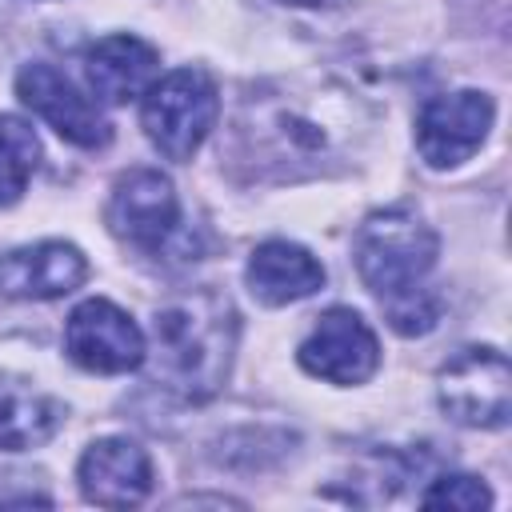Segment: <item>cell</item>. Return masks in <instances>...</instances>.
Instances as JSON below:
<instances>
[{
    "label": "cell",
    "instance_id": "12",
    "mask_svg": "<svg viewBox=\"0 0 512 512\" xmlns=\"http://www.w3.org/2000/svg\"><path fill=\"white\" fill-rule=\"evenodd\" d=\"M88 276V260L76 244L40 240L28 248H12L0 256V296L12 300H52L80 288Z\"/></svg>",
    "mask_w": 512,
    "mask_h": 512
},
{
    "label": "cell",
    "instance_id": "8",
    "mask_svg": "<svg viewBox=\"0 0 512 512\" xmlns=\"http://www.w3.org/2000/svg\"><path fill=\"white\" fill-rule=\"evenodd\" d=\"M492 96L476 88L432 96L416 116V148L428 168H456L464 164L492 128Z\"/></svg>",
    "mask_w": 512,
    "mask_h": 512
},
{
    "label": "cell",
    "instance_id": "18",
    "mask_svg": "<svg viewBox=\"0 0 512 512\" xmlns=\"http://www.w3.org/2000/svg\"><path fill=\"white\" fill-rule=\"evenodd\" d=\"M284 4H300V8H316V4H336V0H284Z\"/></svg>",
    "mask_w": 512,
    "mask_h": 512
},
{
    "label": "cell",
    "instance_id": "2",
    "mask_svg": "<svg viewBox=\"0 0 512 512\" xmlns=\"http://www.w3.org/2000/svg\"><path fill=\"white\" fill-rule=\"evenodd\" d=\"M236 308L216 288H192L172 296L152 316V380L180 400H212L232 368L236 352Z\"/></svg>",
    "mask_w": 512,
    "mask_h": 512
},
{
    "label": "cell",
    "instance_id": "1",
    "mask_svg": "<svg viewBox=\"0 0 512 512\" xmlns=\"http://www.w3.org/2000/svg\"><path fill=\"white\" fill-rule=\"evenodd\" d=\"M368 128V104L344 84H272L240 104L236 152L256 176L300 180L344 164Z\"/></svg>",
    "mask_w": 512,
    "mask_h": 512
},
{
    "label": "cell",
    "instance_id": "9",
    "mask_svg": "<svg viewBox=\"0 0 512 512\" xmlns=\"http://www.w3.org/2000/svg\"><path fill=\"white\" fill-rule=\"evenodd\" d=\"M300 368L328 384H364L380 364V344L368 320L352 308H328L300 344Z\"/></svg>",
    "mask_w": 512,
    "mask_h": 512
},
{
    "label": "cell",
    "instance_id": "6",
    "mask_svg": "<svg viewBox=\"0 0 512 512\" xmlns=\"http://www.w3.org/2000/svg\"><path fill=\"white\" fill-rule=\"evenodd\" d=\"M64 348L84 372L120 376L144 364L148 340L136 320L112 300H84L64 324Z\"/></svg>",
    "mask_w": 512,
    "mask_h": 512
},
{
    "label": "cell",
    "instance_id": "7",
    "mask_svg": "<svg viewBox=\"0 0 512 512\" xmlns=\"http://www.w3.org/2000/svg\"><path fill=\"white\" fill-rule=\"evenodd\" d=\"M108 228L124 244L156 256L180 232V200L172 180L156 168H132L120 176L108 200Z\"/></svg>",
    "mask_w": 512,
    "mask_h": 512
},
{
    "label": "cell",
    "instance_id": "16",
    "mask_svg": "<svg viewBox=\"0 0 512 512\" xmlns=\"http://www.w3.org/2000/svg\"><path fill=\"white\" fill-rule=\"evenodd\" d=\"M40 164V140L20 116H0V208L16 204Z\"/></svg>",
    "mask_w": 512,
    "mask_h": 512
},
{
    "label": "cell",
    "instance_id": "17",
    "mask_svg": "<svg viewBox=\"0 0 512 512\" xmlns=\"http://www.w3.org/2000/svg\"><path fill=\"white\" fill-rule=\"evenodd\" d=\"M424 508H460V512H476L492 504V492L476 480V476H440L432 480V488L420 496Z\"/></svg>",
    "mask_w": 512,
    "mask_h": 512
},
{
    "label": "cell",
    "instance_id": "13",
    "mask_svg": "<svg viewBox=\"0 0 512 512\" xmlns=\"http://www.w3.org/2000/svg\"><path fill=\"white\" fill-rule=\"evenodd\" d=\"M156 72H160V52L152 44H144L140 36H104L84 56L88 88L104 104L136 100L140 92L152 88Z\"/></svg>",
    "mask_w": 512,
    "mask_h": 512
},
{
    "label": "cell",
    "instance_id": "4",
    "mask_svg": "<svg viewBox=\"0 0 512 512\" xmlns=\"http://www.w3.org/2000/svg\"><path fill=\"white\" fill-rule=\"evenodd\" d=\"M220 116V92L208 72L176 68L144 92V132L168 160H192Z\"/></svg>",
    "mask_w": 512,
    "mask_h": 512
},
{
    "label": "cell",
    "instance_id": "3",
    "mask_svg": "<svg viewBox=\"0 0 512 512\" xmlns=\"http://www.w3.org/2000/svg\"><path fill=\"white\" fill-rule=\"evenodd\" d=\"M440 252L436 232L408 208H388V212H372L352 244L356 256V272L368 284V292L392 308L408 296L428 292L424 276L432 272Z\"/></svg>",
    "mask_w": 512,
    "mask_h": 512
},
{
    "label": "cell",
    "instance_id": "11",
    "mask_svg": "<svg viewBox=\"0 0 512 512\" xmlns=\"http://www.w3.org/2000/svg\"><path fill=\"white\" fill-rule=\"evenodd\" d=\"M84 500L100 508H132L152 492V460L128 436H104L88 444L76 468Z\"/></svg>",
    "mask_w": 512,
    "mask_h": 512
},
{
    "label": "cell",
    "instance_id": "10",
    "mask_svg": "<svg viewBox=\"0 0 512 512\" xmlns=\"http://www.w3.org/2000/svg\"><path fill=\"white\" fill-rule=\"evenodd\" d=\"M16 96L36 116H44L60 140H68L76 148L96 152L112 140V124L100 116V108L52 64H24L16 72Z\"/></svg>",
    "mask_w": 512,
    "mask_h": 512
},
{
    "label": "cell",
    "instance_id": "14",
    "mask_svg": "<svg viewBox=\"0 0 512 512\" xmlns=\"http://www.w3.org/2000/svg\"><path fill=\"white\" fill-rule=\"evenodd\" d=\"M244 280H248V288L260 304L280 308V304L304 300L316 288H324V264L292 240H264L252 252V260L244 268Z\"/></svg>",
    "mask_w": 512,
    "mask_h": 512
},
{
    "label": "cell",
    "instance_id": "5",
    "mask_svg": "<svg viewBox=\"0 0 512 512\" xmlns=\"http://www.w3.org/2000/svg\"><path fill=\"white\" fill-rule=\"evenodd\" d=\"M448 420L468 428H504L512 412V368L496 348H460L436 376Z\"/></svg>",
    "mask_w": 512,
    "mask_h": 512
},
{
    "label": "cell",
    "instance_id": "15",
    "mask_svg": "<svg viewBox=\"0 0 512 512\" xmlns=\"http://www.w3.org/2000/svg\"><path fill=\"white\" fill-rule=\"evenodd\" d=\"M64 428V404L16 372H0V452H28Z\"/></svg>",
    "mask_w": 512,
    "mask_h": 512
}]
</instances>
